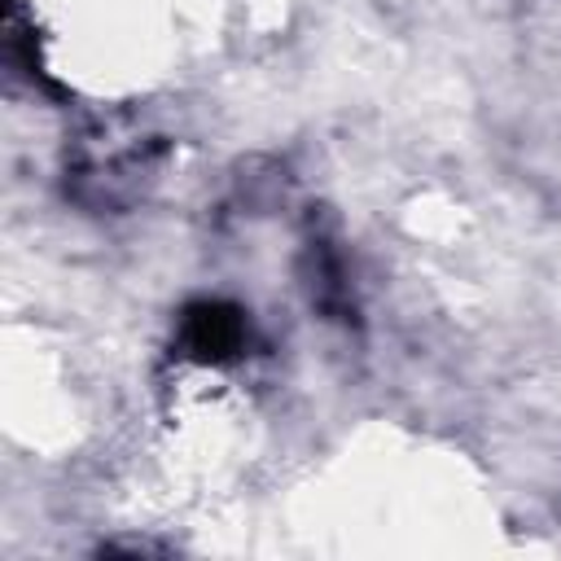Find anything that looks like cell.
<instances>
[{"mask_svg":"<svg viewBox=\"0 0 561 561\" xmlns=\"http://www.w3.org/2000/svg\"><path fill=\"white\" fill-rule=\"evenodd\" d=\"M180 337L197 359H232L245 346V316L228 302H197L184 311Z\"/></svg>","mask_w":561,"mask_h":561,"instance_id":"1","label":"cell"}]
</instances>
